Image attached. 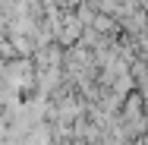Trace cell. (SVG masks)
Masks as SVG:
<instances>
[{
    "mask_svg": "<svg viewBox=\"0 0 148 145\" xmlns=\"http://www.w3.org/2000/svg\"><path fill=\"white\" fill-rule=\"evenodd\" d=\"M3 82L10 88H29L35 82V69H32L25 60H19V63H10V66H3Z\"/></svg>",
    "mask_w": 148,
    "mask_h": 145,
    "instance_id": "1",
    "label": "cell"
}]
</instances>
